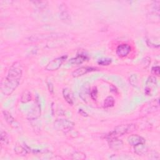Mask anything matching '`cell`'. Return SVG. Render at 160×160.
I'll return each instance as SVG.
<instances>
[{
  "label": "cell",
  "mask_w": 160,
  "mask_h": 160,
  "mask_svg": "<svg viewBox=\"0 0 160 160\" xmlns=\"http://www.w3.org/2000/svg\"><path fill=\"white\" fill-rule=\"evenodd\" d=\"M151 73L153 75L159 76V67L158 66L153 67L151 69Z\"/></svg>",
  "instance_id": "26"
},
{
  "label": "cell",
  "mask_w": 160,
  "mask_h": 160,
  "mask_svg": "<svg viewBox=\"0 0 160 160\" xmlns=\"http://www.w3.org/2000/svg\"><path fill=\"white\" fill-rule=\"evenodd\" d=\"M15 151L19 156H26L28 153V149L21 145H17L15 146Z\"/></svg>",
  "instance_id": "17"
},
{
  "label": "cell",
  "mask_w": 160,
  "mask_h": 160,
  "mask_svg": "<svg viewBox=\"0 0 160 160\" xmlns=\"http://www.w3.org/2000/svg\"><path fill=\"white\" fill-rule=\"evenodd\" d=\"M67 55H64L53 59L46 65V67H45V70L51 71L58 70L61 67L64 61L67 59Z\"/></svg>",
  "instance_id": "4"
},
{
  "label": "cell",
  "mask_w": 160,
  "mask_h": 160,
  "mask_svg": "<svg viewBox=\"0 0 160 160\" xmlns=\"http://www.w3.org/2000/svg\"><path fill=\"white\" fill-rule=\"evenodd\" d=\"M32 99V96L30 91L28 90H24L21 97V102L23 103H27L29 102Z\"/></svg>",
  "instance_id": "16"
},
{
  "label": "cell",
  "mask_w": 160,
  "mask_h": 160,
  "mask_svg": "<svg viewBox=\"0 0 160 160\" xmlns=\"http://www.w3.org/2000/svg\"><path fill=\"white\" fill-rule=\"evenodd\" d=\"M159 109V104L158 98L150 102L149 105L148 106V110H149L148 113H151V112H154L156 111H158Z\"/></svg>",
  "instance_id": "15"
},
{
  "label": "cell",
  "mask_w": 160,
  "mask_h": 160,
  "mask_svg": "<svg viewBox=\"0 0 160 160\" xmlns=\"http://www.w3.org/2000/svg\"><path fill=\"white\" fill-rule=\"evenodd\" d=\"M115 105V99L112 97H107L104 102V107L105 108H111Z\"/></svg>",
  "instance_id": "18"
},
{
  "label": "cell",
  "mask_w": 160,
  "mask_h": 160,
  "mask_svg": "<svg viewBox=\"0 0 160 160\" xmlns=\"http://www.w3.org/2000/svg\"><path fill=\"white\" fill-rule=\"evenodd\" d=\"M32 3H33L39 9H44L48 5V2H47L35 1V2H32Z\"/></svg>",
  "instance_id": "21"
},
{
  "label": "cell",
  "mask_w": 160,
  "mask_h": 160,
  "mask_svg": "<svg viewBox=\"0 0 160 160\" xmlns=\"http://www.w3.org/2000/svg\"><path fill=\"white\" fill-rule=\"evenodd\" d=\"M96 70H97V69L94 68L88 67H83L79 68L76 69L75 71H74L72 73V75L75 78H78V77H80V76H83L85 74H87V73H88L89 72H92V71H96Z\"/></svg>",
  "instance_id": "7"
},
{
  "label": "cell",
  "mask_w": 160,
  "mask_h": 160,
  "mask_svg": "<svg viewBox=\"0 0 160 160\" xmlns=\"http://www.w3.org/2000/svg\"><path fill=\"white\" fill-rule=\"evenodd\" d=\"M108 140L110 148H111L113 150H119L123 146V141L119 140L118 138H109Z\"/></svg>",
  "instance_id": "9"
},
{
  "label": "cell",
  "mask_w": 160,
  "mask_h": 160,
  "mask_svg": "<svg viewBox=\"0 0 160 160\" xmlns=\"http://www.w3.org/2000/svg\"><path fill=\"white\" fill-rule=\"evenodd\" d=\"M75 126L74 123L65 119H59L54 123V128L58 131L67 133L71 131Z\"/></svg>",
  "instance_id": "3"
},
{
  "label": "cell",
  "mask_w": 160,
  "mask_h": 160,
  "mask_svg": "<svg viewBox=\"0 0 160 160\" xmlns=\"http://www.w3.org/2000/svg\"><path fill=\"white\" fill-rule=\"evenodd\" d=\"M97 94H98V90L97 87H94L93 89L90 92V97L93 100H96L97 98Z\"/></svg>",
  "instance_id": "25"
},
{
  "label": "cell",
  "mask_w": 160,
  "mask_h": 160,
  "mask_svg": "<svg viewBox=\"0 0 160 160\" xmlns=\"http://www.w3.org/2000/svg\"><path fill=\"white\" fill-rule=\"evenodd\" d=\"M88 59V57L87 56L84 54H78L76 57L71 59L69 62L72 65H80V64H82Z\"/></svg>",
  "instance_id": "12"
},
{
  "label": "cell",
  "mask_w": 160,
  "mask_h": 160,
  "mask_svg": "<svg viewBox=\"0 0 160 160\" xmlns=\"http://www.w3.org/2000/svg\"><path fill=\"white\" fill-rule=\"evenodd\" d=\"M79 113H80L81 115H83V116H88L87 113H86L85 111H84L83 110H79Z\"/></svg>",
  "instance_id": "28"
},
{
  "label": "cell",
  "mask_w": 160,
  "mask_h": 160,
  "mask_svg": "<svg viewBox=\"0 0 160 160\" xmlns=\"http://www.w3.org/2000/svg\"><path fill=\"white\" fill-rule=\"evenodd\" d=\"M130 82L132 86L137 87L138 81V78H137L136 75H133L131 76V77L130 78Z\"/></svg>",
  "instance_id": "24"
},
{
  "label": "cell",
  "mask_w": 160,
  "mask_h": 160,
  "mask_svg": "<svg viewBox=\"0 0 160 160\" xmlns=\"http://www.w3.org/2000/svg\"><path fill=\"white\" fill-rule=\"evenodd\" d=\"M131 46L128 44H121L116 48V54L120 58H124L131 51Z\"/></svg>",
  "instance_id": "5"
},
{
  "label": "cell",
  "mask_w": 160,
  "mask_h": 160,
  "mask_svg": "<svg viewBox=\"0 0 160 160\" xmlns=\"http://www.w3.org/2000/svg\"><path fill=\"white\" fill-rule=\"evenodd\" d=\"M23 75V66L19 62H15L11 66L7 76L2 81L1 91L5 96L10 95L19 86Z\"/></svg>",
  "instance_id": "1"
},
{
  "label": "cell",
  "mask_w": 160,
  "mask_h": 160,
  "mask_svg": "<svg viewBox=\"0 0 160 160\" xmlns=\"http://www.w3.org/2000/svg\"><path fill=\"white\" fill-rule=\"evenodd\" d=\"M1 143L2 144L8 145L9 143V138L8 134L3 131L1 132Z\"/></svg>",
  "instance_id": "22"
},
{
  "label": "cell",
  "mask_w": 160,
  "mask_h": 160,
  "mask_svg": "<svg viewBox=\"0 0 160 160\" xmlns=\"http://www.w3.org/2000/svg\"><path fill=\"white\" fill-rule=\"evenodd\" d=\"M3 116L6 121L11 126L14 127L15 128H17L19 126V124L16 121V119L12 116L10 113H9L7 111H3Z\"/></svg>",
  "instance_id": "10"
},
{
  "label": "cell",
  "mask_w": 160,
  "mask_h": 160,
  "mask_svg": "<svg viewBox=\"0 0 160 160\" xmlns=\"http://www.w3.org/2000/svg\"><path fill=\"white\" fill-rule=\"evenodd\" d=\"M63 95L67 102L70 105H73L74 103L73 94L71 89L68 88H64L63 90Z\"/></svg>",
  "instance_id": "11"
},
{
  "label": "cell",
  "mask_w": 160,
  "mask_h": 160,
  "mask_svg": "<svg viewBox=\"0 0 160 160\" xmlns=\"http://www.w3.org/2000/svg\"><path fill=\"white\" fill-rule=\"evenodd\" d=\"M90 88L88 84H84L81 93H80V97L83 100V101L86 102L87 100V97L89 95L90 96Z\"/></svg>",
  "instance_id": "14"
},
{
  "label": "cell",
  "mask_w": 160,
  "mask_h": 160,
  "mask_svg": "<svg viewBox=\"0 0 160 160\" xmlns=\"http://www.w3.org/2000/svg\"><path fill=\"white\" fill-rule=\"evenodd\" d=\"M136 130V125L134 124H122L116 126L114 131L110 133L108 136V139L112 138H118L124 135V134L134 132Z\"/></svg>",
  "instance_id": "2"
},
{
  "label": "cell",
  "mask_w": 160,
  "mask_h": 160,
  "mask_svg": "<svg viewBox=\"0 0 160 160\" xmlns=\"http://www.w3.org/2000/svg\"><path fill=\"white\" fill-rule=\"evenodd\" d=\"M48 90L51 93H53V86L51 83H48Z\"/></svg>",
  "instance_id": "27"
},
{
  "label": "cell",
  "mask_w": 160,
  "mask_h": 160,
  "mask_svg": "<svg viewBox=\"0 0 160 160\" xmlns=\"http://www.w3.org/2000/svg\"><path fill=\"white\" fill-rule=\"evenodd\" d=\"M60 18L62 21H65V23L70 22L71 21V16L67 11H61L60 13Z\"/></svg>",
  "instance_id": "19"
},
{
  "label": "cell",
  "mask_w": 160,
  "mask_h": 160,
  "mask_svg": "<svg viewBox=\"0 0 160 160\" xmlns=\"http://www.w3.org/2000/svg\"><path fill=\"white\" fill-rule=\"evenodd\" d=\"M111 59L110 58H102L98 61V63L102 66H108L111 63Z\"/></svg>",
  "instance_id": "23"
},
{
  "label": "cell",
  "mask_w": 160,
  "mask_h": 160,
  "mask_svg": "<svg viewBox=\"0 0 160 160\" xmlns=\"http://www.w3.org/2000/svg\"><path fill=\"white\" fill-rule=\"evenodd\" d=\"M128 142L130 145L135 146L139 144L145 143V140L138 135H132L128 138Z\"/></svg>",
  "instance_id": "8"
},
{
  "label": "cell",
  "mask_w": 160,
  "mask_h": 160,
  "mask_svg": "<svg viewBox=\"0 0 160 160\" xmlns=\"http://www.w3.org/2000/svg\"><path fill=\"white\" fill-rule=\"evenodd\" d=\"M157 87V80L154 76H151L148 79L146 82V87L145 89V93L147 95H151L152 89Z\"/></svg>",
  "instance_id": "6"
},
{
  "label": "cell",
  "mask_w": 160,
  "mask_h": 160,
  "mask_svg": "<svg viewBox=\"0 0 160 160\" xmlns=\"http://www.w3.org/2000/svg\"><path fill=\"white\" fill-rule=\"evenodd\" d=\"M71 158L73 159H86V154L82 152L76 151L71 154Z\"/></svg>",
  "instance_id": "20"
},
{
  "label": "cell",
  "mask_w": 160,
  "mask_h": 160,
  "mask_svg": "<svg viewBox=\"0 0 160 160\" xmlns=\"http://www.w3.org/2000/svg\"><path fill=\"white\" fill-rule=\"evenodd\" d=\"M134 149H135V152L140 156H142L146 154L148 150L147 146L145 145V143L139 144L136 146H135Z\"/></svg>",
  "instance_id": "13"
}]
</instances>
